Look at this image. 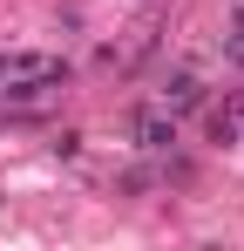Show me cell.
<instances>
[{"label": "cell", "mask_w": 244, "mask_h": 251, "mask_svg": "<svg viewBox=\"0 0 244 251\" xmlns=\"http://www.w3.org/2000/svg\"><path fill=\"white\" fill-rule=\"evenodd\" d=\"M129 136H136V150L163 156V150L176 143V116H170V109H136V116H129Z\"/></svg>", "instance_id": "6da1fadb"}, {"label": "cell", "mask_w": 244, "mask_h": 251, "mask_svg": "<svg viewBox=\"0 0 244 251\" xmlns=\"http://www.w3.org/2000/svg\"><path fill=\"white\" fill-rule=\"evenodd\" d=\"M197 102H203L197 75H170V82H163V109H170V116H183V109H197Z\"/></svg>", "instance_id": "7a4b0ae2"}, {"label": "cell", "mask_w": 244, "mask_h": 251, "mask_svg": "<svg viewBox=\"0 0 244 251\" xmlns=\"http://www.w3.org/2000/svg\"><path fill=\"white\" fill-rule=\"evenodd\" d=\"M210 143H238V123H231V116H224V109H217V116H210Z\"/></svg>", "instance_id": "3957f363"}]
</instances>
